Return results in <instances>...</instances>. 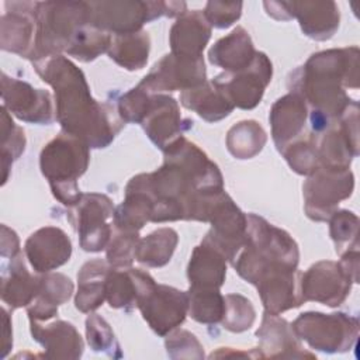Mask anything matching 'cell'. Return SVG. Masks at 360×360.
<instances>
[{"mask_svg": "<svg viewBox=\"0 0 360 360\" xmlns=\"http://www.w3.org/2000/svg\"><path fill=\"white\" fill-rule=\"evenodd\" d=\"M34 69L55 90L56 120L63 131L89 148H105L124 125L118 108L96 101L83 72L62 55L32 62Z\"/></svg>", "mask_w": 360, "mask_h": 360, "instance_id": "1", "label": "cell"}, {"mask_svg": "<svg viewBox=\"0 0 360 360\" xmlns=\"http://www.w3.org/2000/svg\"><path fill=\"white\" fill-rule=\"evenodd\" d=\"M357 58V46L314 53L304 66L291 73L288 87L291 93L307 100L312 110L336 120L352 103L342 86L359 87Z\"/></svg>", "mask_w": 360, "mask_h": 360, "instance_id": "2", "label": "cell"}, {"mask_svg": "<svg viewBox=\"0 0 360 360\" xmlns=\"http://www.w3.org/2000/svg\"><path fill=\"white\" fill-rule=\"evenodd\" d=\"M246 217L245 243L232 262L238 274L250 284H256L259 277L273 266L297 269L300 252L295 240L256 214Z\"/></svg>", "mask_w": 360, "mask_h": 360, "instance_id": "3", "label": "cell"}, {"mask_svg": "<svg viewBox=\"0 0 360 360\" xmlns=\"http://www.w3.org/2000/svg\"><path fill=\"white\" fill-rule=\"evenodd\" d=\"M89 159V146L65 131L42 149L41 172L48 179L52 194L62 204L75 207L80 201L83 194L77 179L86 172Z\"/></svg>", "mask_w": 360, "mask_h": 360, "instance_id": "4", "label": "cell"}, {"mask_svg": "<svg viewBox=\"0 0 360 360\" xmlns=\"http://www.w3.org/2000/svg\"><path fill=\"white\" fill-rule=\"evenodd\" d=\"M87 13V1L37 3V34L30 59L34 62L66 52L79 28L89 24Z\"/></svg>", "mask_w": 360, "mask_h": 360, "instance_id": "5", "label": "cell"}, {"mask_svg": "<svg viewBox=\"0 0 360 360\" xmlns=\"http://www.w3.org/2000/svg\"><path fill=\"white\" fill-rule=\"evenodd\" d=\"M89 25L115 35L141 31L145 22L160 15L176 17L186 13L184 1H90Z\"/></svg>", "mask_w": 360, "mask_h": 360, "instance_id": "6", "label": "cell"}, {"mask_svg": "<svg viewBox=\"0 0 360 360\" xmlns=\"http://www.w3.org/2000/svg\"><path fill=\"white\" fill-rule=\"evenodd\" d=\"M291 326L297 338L304 339L312 349L325 353L350 350L359 335L357 318L343 312H304Z\"/></svg>", "mask_w": 360, "mask_h": 360, "instance_id": "7", "label": "cell"}, {"mask_svg": "<svg viewBox=\"0 0 360 360\" xmlns=\"http://www.w3.org/2000/svg\"><path fill=\"white\" fill-rule=\"evenodd\" d=\"M207 221L211 222V229L201 242L218 249L232 263L245 243L248 217L222 190L212 197Z\"/></svg>", "mask_w": 360, "mask_h": 360, "instance_id": "8", "label": "cell"}, {"mask_svg": "<svg viewBox=\"0 0 360 360\" xmlns=\"http://www.w3.org/2000/svg\"><path fill=\"white\" fill-rule=\"evenodd\" d=\"M353 173L349 169L318 167L302 187L305 212L314 221H326L336 205L353 191Z\"/></svg>", "mask_w": 360, "mask_h": 360, "instance_id": "9", "label": "cell"}, {"mask_svg": "<svg viewBox=\"0 0 360 360\" xmlns=\"http://www.w3.org/2000/svg\"><path fill=\"white\" fill-rule=\"evenodd\" d=\"M271 62L263 52H256L253 62L243 70L225 72L215 76L211 82L222 90L233 107L242 110L255 108L271 80Z\"/></svg>", "mask_w": 360, "mask_h": 360, "instance_id": "10", "label": "cell"}, {"mask_svg": "<svg viewBox=\"0 0 360 360\" xmlns=\"http://www.w3.org/2000/svg\"><path fill=\"white\" fill-rule=\"evenodd\" d=\"M114 217L111 200L98 193L83 194L80 201L69 214V221L75 225L80 246L86 252H100L107 248L111 238L108 219Z\"/></svg>", "mask_w": 360, "mask_h": 360, "instance_id": "11", "label": "cell"}, {"mask_svg": "<svg viewBox=\"0 0 360 360\" xmlns=\"http://www.w3.org/2000/svg\"><path fill=\"white\" fill-rule=\"evenodd\" d=\"M202 56L191 58L169 53L165 55L139 83L152 94L174 90H190L205 83Z\"/></svg>", "mask_w": 360, "mask_h": 360, "instance_id": "12", "label": "cell"}, {"mask_svg": "<svg viewBox=\"0 0 360 360\" xmlns=\"http://www.w3.org/2000/svg\"><path fill=\"white\" fill-rule=\"evenodd\" d=\"M143 319L160 336L176 329L188 312V294L174 287L155 284L136 304Z\"/></svg>", "mask_w": 360, "mask_h": 360, "instance_id": "13", "label": "cell"}, {"mask_svg": "<svg viewBox=\"0 0 360 360\" xmlns=\"http://www.w3.org/2000/svg\"><path fill=\"white\" fill-rule=\"evenodd\" d=\"M302 273L288 266H273L267 269L256 281L264 312L278 315L287 309L304 304L301 292Z\"/></svg>", "mask_w": 360, "mask_h": 360, "instance_id": "14", "label": "cell"}, {"mask_svg": "<svg viewBox=\"0 0 360 360\" xmlns=\"http://www.w3.org/2000/svg\"><path fill=\"white\" fill-rule=\"evenodd\" d=\"M1 98L3 105L22 121L41 125L53 121L51 94L6 73H1Z\"/></svg>", "mask_w": 360, "mask_h": 360, "instance_id": "15", "label": "cell"}, {"mask_svg": "<svg viewBox=\"0 0 360 360\" xmlns=\"http://www.w3.org/2000/svg\"><path fill=\"white\" fill-rule=\"evenodd\" d=\"M354 281L339 263L318 262L301 276L304 301H316L328 307L340 305Z\"/></svg>", "mask_w": 360, "mask_h": 360, "instance_id": "16", "label": "cell"}, {"mask_svg": "<svg viewBox=\"0 0 360 360\" xmlns=\"http://www.w3.org/2000/svg\"><path fill=\"white\" fill-rule=\"evenodd\" d=\"M141 124L150 141L162 150L183 136V131L193 127V121H181L177 101L160 93L152 94Z\"/></svg>", "mask_w": 360, "mask_h": 360, "instance_id": "17", "label": "cell"}, {"mask_svg": "<svg viewBox=\"0 0 360 360\" xmlns=\"http://www.w3.org/2000/svg\"><path fill=\"white\" fill-rule=\"evenodd\" d=\"M6 4L11 6V10L1 15V49L30 59L37 34V3L7 1Z\"/></svg>", "mask_w": 360, "mask_h": 360, "instance_id": "18", "label": "cell"}, {"mask_svg": "<svg viewBox=\"0 0 360 360\" xmlns=\"http://www.w3.org/2000/svg\"><path fill=\"white\" fill-rule=\"evenodd\" d=\"M24 250L35 271L48 273L69 260L72 243L60 228L45 226L27 239Z\"/></svg>", "mask_w": 360, "mask_h": 360, "instance_id": "19", "label": "cell"}, {"mask_svg": "<svg viewBox=\"0 0 360 360\" xmlns=\"http://www.w3.org/2000/svg\"><path fill=\"white\" fill-rule=\"evenodd\" d=\"M259 338V352L263 359L283 357H314V354L302 350L292 326L278 315L264 312L262 326L256 330Z\"/></svg>", "mask_w": 360, "mask_h": 360, "instance_id": "20", "label": "cell"}, {"mask_svg": "<svg viewBox=\"0 0 360 360\" xmlns=\"http://www.w3.org/2000/svg\"><path fill=\"white\" fill-rule=\"evenodd\" d=\"M155 284V280L141 269L112 267L105 278V298L111 308L129 311Z\"/></svg>", "mask_w": 360, "mask_h": 360, "instance_id": "21", "label": "cell"}, {"mask_svg": "<svg viewBox=\"0 0 360 360\" xmlns=\"http://www.w3.org/2000/svg\"><path fill=\"white\" fill-rule=\"evenodd\" d=\"M273 141L281 152L292 139L298 138L305 128L307 105L305 100L297 93H288L278 98L270 111Z\"/></svg>", "mask_w": 360, "mask_h": 360, "instance_id": "22", "label": "cell"}, {"mask_svg": "<svg viewBox=\"0 0 360 360\" xmlns=\"http://www.w3.org/2000/svg\"><path fill=\"white\" fill-rule=\"evenodd\" d=\"M31 322L32 339L44 346L49 359H79L83 353V340L76 328L65 321L49 325Z\"/></svg>", "mask_w": 360, "mask_h": 360, "instance_id": "23", "label": "cell"}, {"mask_svg": "<svg viewBox=\"0 0 360 360\" xmlns=\"http://www.w3.org/2000/svg\"><path fill=\"white\" fill-rule=\"evenodd\" d=\"M211 37V25L201 10L186 11L170 30L172 53L181 56H201Z\"/></svg>", "mask_w": 360, "mask_h": 360, "instance_id": "24", "label": "cell"}, {"mask_svg": "<svg viewBox=\"0 0 360 360\" xmlns=\"http://www.w3.org/2000/svg\"><path fill=\"white\" fill-rule=\"evenodd\" d=\"M153 214V201L148 194L141 174L132 177L125 188V200L114 211L117 229L138 232Z\"/></svg>", "mask_w": 360, "mask_h": 360, "instance_id": "25", "label": "cell"}, {"mask_svg": "<svg viewBox=\"0 0 360 360\" xmlns=\"http://www.w3.org/2000/svg\"><path fill=\"white\" fill-rule=\"evenodd\" d=\"M42 277L28 273L21 253L1 271V300L11 308L28 307L41 290Z\"/></svg>", "mask_w": 360, "mask_h": 360, "instance_id": "26", "label": "cell"}, {"mask_svg": "<svg viewBox=\"0 0 360 360\" xmlns=\"http://www.w3.org/2000/svg\"><path fill=\"white\" fill-rule=\"evenodd\" d=\"M291 10L304 34L312 39H329L339 27V8L333 1H292Z\"/></svg>", "mask_w": 360, "mask_h": 360, "instance_id": "27", "label": "cell"}, {"mask_svg": "<svg viewBox=\"0 0 360 360\" xmlns=\"http://www.w3.org/2000/svg\"><path fill=\"white\" fill-rule=\"evenodd\" d=\"M256 51L243 27H236L229 35L218 39L208 52L212 65L233 73L246 69L255 59Z\"/></svg>", "mask_w": 360, "mask_h": 360, "instance_id": "28", "label": "cell"}, {"mask_svg": "<svg viewBox=\"0 0 360 360\" xmlns=\"http://www.w3.org/2000/svg\"><path fill=\"white\" fill-rule=\"evenodd\" d=\"M226 274V257L214 246L201 242L193 250L187 276L190 288L219 290Z\"/></svg>", "mask_w": 360, "mask_h": 360, "instance_id": "29", "label": "cell"}, {"mask_svg": "<svg viewBox=\"0 0 360 360\" xmlns=\"http://www.w3.org/2000/svg\"><path fill=\"white\" fill-rule=\"evenodd\" d=\"M73 292V283L60 273L42 276L41 290L27 307L30 321H48L58 314V305L66 302Z\"/></svg>", "mask_w": 360, "mask_h": 360, "instance_id": "30", "label": "cell"}, {"mask_svg": "<svg viewBox=\"0 0 360 360\" xmlns=\"http://www.w3.org/2000/svg\"><path fill=\"white\" fill-rule=\"evenodd\" d=\"M180 101L186 108L195 111L208 122L219 121L233 110L232 103L212 82H205L198 87L181 91Z\"/></svg>", "mask_w": 360, "mask_h": 360, "instance_id": "31", "label": "cell"}, {"mask_svg": "<svg viewBox=\"0 0 360 360\" xmlns=\"http://www.w3.org/2000/svg\"><path fill=\"white\" fill-rule=\"evenodd\" d=\"M108 262L96 259L82 266L77 281L79 290L75 305L82 312L97 309L105 298V278L108 274Z\"/></svg>", "mask_w": 360, "mask_h": 360, "instance_id": "32", "label": "cell"}, {"mask_svg": "<svg viewBox=\"0 0 360 360\" xmlns=\"http://www.w3.org/2000/svg\"><path fill=\"white\" fill-rule=\"evenodd\" d=\"M150 39L148 32L138 31L125 35H115L111 41L108 55L120 66L128 70H139L148 62Z\"/></svg>", "mask_w": 360, "mask_h": 360, "instance_id": "33", "label": "cell"}, {"mask_svg": "<svg viewBox=\"0 0 360 360\" xmlns=\"http://www.w3.org/2000/svg\"><path fill=\"white\" fill-rule=\"evenodd\" d=\"M177 240L179 236L174 229L160 228L139 239L135 259L149 267H162L170 262Z\"/></svg>", "mask_w": 360, "mask_h": 360, "instance_id": "34", "label": "cell"}, {"mask_svg": "<svg viewBox=\"0 0 360 360\" xmlns=\"http://www.w3.org/2000/svg\"><path fill=\"white\" fill-rule=\"evenodd\" d=\"M267 141L262 125L253 120L240 121L233 125L226 135L228 150L236 159H250L257 155Z\"/></svg>", "mask_w": 360, "mask_h": 360, "instance_id": "35", "label": "cell"}, {"mask_svg": "<svg viewBox=\"0 0 360 360\" xmlns=\"http://www.w3.org/2000/svg\"><path fill=\"white\" fill-rule=\"evenodd\" d=\"M111 41L112 37L108 32L86 24L75 34L66 53L82 62H90L94 60L100 53L108 51Z\"/></svg>", "mask_w": 360, "mask_h": 360, "instance_id": "36", "label": "cell"}, {"mask_svg": "<svg viewBox=\"0 0 360 360\" xmlns=\"http://www.w3.org/2000/svg\"><path fill=\"white\" fill-rule=\"evenodd\" d=\"M188 314L201 323L221 322L225 311L224 297L219 290L188 288Z\"/></svg>", "mask_w": 360, "mask_h": 360, "instance_id": "37", "label": "cell"}, {"mask_svg": "<svg viewBox=\"0 0 360 360\" xmlns=\"http://www.w3.org/2000/svg\"><path fill=\"white\" fill-rule=\"evenodd\" d=\"M25 149V136L22 128L17 127L11 120L7 108L1 107V163H3V183L7 180V170L13 160L18 159Z\"/></svg>", "mask_w": 360, "mask_h": 360, "instance_id": "38", "label": "cell"}, {"mask_svg": "<svg viewBox=\"0 0 360 360\" xmlns=\"http://www.w3.org/2000/svg\"><path fill=\"white\" fill-rule=\"evenodd\" d=\"M281 153L298 174H312L319 167L316 138L314 135L287 145Z\"/></svg>", "mask_w": 360, "mask_h": 360, "instance_id": "39", "label": "cell"}, {"mask_svg": "<svg viewBox=\"0 0 360 360\" xmlns=\"http://www.w3.org/2000/svg\"><path fill=\"white\" fill-rule=\"evenodd\" d=\"M330 238L335 242L336 253L343 255L349 250H356L357 245V217L347 211H335L330 217Z\"/></svg>", "mask_w": 360, "mask_h": 360, "instance_id": "40", "label": "cell"}, {"mask_svg": "<svg viewBox=\"0 0 360 360\" xmlns=\"http://www.w3.org/2000/svg\"><path fill=\"white\" fill-rule=\"evenodd\" d=\"M225 311L221 319L225 329L231 332L248 330L255 322V308L252 302L239 294H228L224 297Z\"/></svg>", "mask_w": 360, "mask_h": 360, "instance_id": "41", "label": "cell"}, {"mask_svg": "<svg viewBox=\"0 0 360 360\" xmlns=\"http://www.w3.org/2000/svg\"><path fill=\"white\" fill-rule=\"evenodd\" d=\"M139 243L138 232L117 229L107 245V262L114 269L131 267Z\"/></svg>", "mask_w": 360, "mask_h": 360, "instance_id": "42", "label": "cell"}, {"mask_svg": "<svg viewBox=\"0 0 360 360\" xmlns=\"http://www.w3.org/2000/svg\"><path fill=\"white\" fill-rule=\"evenodd\" d=\"M86 335L87 342L94 352H103L112 357H121L120 345L112 333V329L100 315H89L86 319Z\"/></svg>", "mask_w": 360, "mask_h": 360, "instance_id": "43", "label": "cell"}, {"mask_svg": "<svg viewBox=\"0 0 360 360\" xmlns=\"http://www.w3.org/2000/svg\"><path fill=\"white\" fill-rule=\"evenodd\" d=\"M167 354L172 359L179 357H191L201 359L204 357V350L197 338L187 330H176L166 339Z\"/></svg>", "mask_w": 360, "mask_h": 360, "instance_id": "44", "label": "cell"}, {"mask_svg": "<svg viewBox=\"0 0 360 360\" xmlns=\"http://www.w3.org/2000/svg\"><path fill=\"white\" fill-rule=\"evenodd\" d=\"M202 13L210 25L215 28H228L240 17L242 3L208 1Z\"/></svg>", "mask_w": 360, "mask_h": 360, "instance_id": "45", "label": "cell"}, {"mask_svg": "<svg viewBox=\"0 0 360 360\" xmlns=\"http://www.w3.org/2000/svg\"><path fill=\"white\" fill-rule=\"evenodd\" d=\"M20 255V242L13 229L1 226V257H15Z\"/></svg>", "mask_w": 360, "mask_h": 360, "instance_id": "46", "label": "cell"}, {"mask_svg": "<svg viewBox=\"0 0 360 360\" xmlns=\"http://www.w3.org/2000/svg\"><path fill=\"white\" fill-rule=\"evenodd\" d=\"M3 325H4V328H3V336H4V339H3V353H1V357H4V356L8 353L11 345H13V339H11V323H10V316H8L7 311H6V308H3Z\"/></svg>", "mask_w": 360, "mask_h": 360, "instance_id": "47", "label": "cell"}]
</instances>
